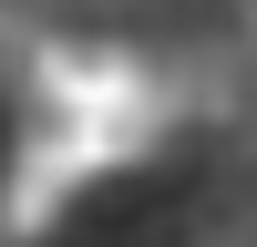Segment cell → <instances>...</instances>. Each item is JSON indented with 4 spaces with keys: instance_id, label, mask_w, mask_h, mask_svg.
Instances as JSON below:
<instances>
[{
    "instance_id": "6da1fadb",
    "label": "cell",
    "mask_w": 257,
    "mask_h": 247,
    "mask_svg": "<svg viewBox=\"0 0 257 247\" xmlns=\"http://www.w3.org/2000/svg\"><path fill=\"white\" fill-rule=\"evenodd\" d=\"M93 11H103V0H93ZM123 21H134V11H123ZM144 31H155V21H144ZM165 41H175V31H165ZM185 52H196V41H185ZM237 103H247V93H237Z\"/></svg>"
}]
</instances>
